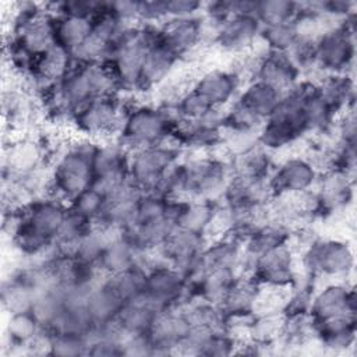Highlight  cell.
Masks as SVG:
<instances>
[{"mask_svg": "<svg viewBox=\"0 0 357 357\" xmlns=\"http://www.w3.org/2000/svg\"><path fill=\"white\" fill-rule=\"evenodd\" d=\"M303 262L310 275L340 276L351 269L353 254L343 241L315 240L305 250Z\"/></svg>", "mask_w": 357, "mask_h": 357, "instance_id": "obj_3", "label": "cell"}, {"mask_svg": "<svg viewBox=\"0 0 357 357\" xmlns=\"http://www.w3.org/2000/svg\"><path fill=\"white\" fill-rule=\"evenodd\" d=\"M95 151L96 145L91 142H77L68 146L56 159L50 172L49 195L63 202H71L92 187Z\"/></svg>", "mask_w": 357, "mask_h": 357, "instance_id": "obj_1", "label": "cell"}, {"mask_svg": "<svg viewBox=\"0 0 357 357\" xmlns=\"http://www.w3.org/2000/svg\"><path fill=\"white\" fill-rule=\"evenodd\" d=\"M178 61L180 59L159 40L158 32V38L145 53L137 91H149L162 85L172 75Z\"/></svg>", "mask_w": 357, "mask_h": 357, "instance_id": "obj_10", "label": "cell"}, {"mask_svg": "<svg viewBox=\"0 0 357 357\" xmlns=\"http://www.w3.org/2000/svg\"><path fill=\"white\" fill-rule=\"evenodd\" d=\"M178 146L163 144L131 152L128 178L142 192H152L165 173L178 162Z\"/></svg>", "mask_w": 357, "mask_h": 357, "instance_id": "obj_2", "label": "cell"}, {"mask_svg": "<svg viewBox=\"0 0 357 357\" xmlns=\"http://www.w3.org/2000/svg\"><path fill=\"white\" fill-rule=\"evenodd\" d=\"M353 59V40L346 24L331 28L315 40V66L329 73L343 71Z\"/></svg>", "mask_w": 357, "mask_h": 357, "instance_id": "obj_5", "label": "cell"}, {"mask_svg": "<svg viewBox=\"0 0 357 357\" xmlns=\"http://www.w3.org/2000/svg\"><path fill=\"white\" fill-rule=\"evenodd\" d=\"M259 38L265 42L269 50L289 53L300 36L296 22L291 21L272 26H262Z\"/></svg>", "mask_w": 357, "mask_h": 357, "instance_id": "obj_15", "label": "cell"}, {"mask_svg": "<svg viewBox=\"0 0 357 357\" xmlns=\"http://www.w3.org/2000/svg\"><path fill=\"white\" fill-rule=\"evenodd\" d=\"M254 75L257 77L255 79L262 81L284 93L298 82L300 68L296 66L289 53L268 49L262 54L257 56Z\"/></svg>", "mask_w": 357, "mask_h": 357, "instance_id": "obj_6", "label": "cell"}, {"mask_svg": "<svg viewBox=\"0 0 357 357\" xmlns=\"http://www.w3.org/2000/svg\"><path fill=\"white\" fill-rule=\"evenodd\" d=\"M141 264V254L123 238V236L112 240L102 251L98 261V269L107 276L123 273Z\"/></svg>", "mask_w": 357, "mask_h": 357, "instance_id": "obj_11", "label": "cell"}, {"mask_svg": "<svg viewBox=\"0 0 357 357\" xmlns=\"http://www.w3.org/2000/svg\"><path fill=\"white\" fill-rule=\"evenodd\" d=\"M354 294L344 284H329L312 296L310 318L314 324L335 318H354Z\"/></svg>", "mask_w": 357, "mask_h": 357, "instance_id": "obj_8", "label": "cell"}, {"mask_svg": "<svg viewBox=\"0 0 357 357\" xmlns=\"http://www.w3.org/2000/svg\"><path fill=\"white\" fill-rule=\"evenodd\" d=\"M241 77L234 70L213 68L202 73L195 81L192 88L201 93L215 109L231 102L238 86Z\"/></svg>", "mask_w": 357, "mask_h": 357, "instance_id": "obj_9", "label": "cell"}, {"mask_svg": "<svg viewBox=\"0 0 357 357\" xmlns=\"http://www.w3.org/2000/svg\"><path fill=\"white\" fill-rule=\"evenodd\" d=\"M282 95L283 93L273 86L254 79L240 93L238 100L265 121L278 106Z\"/></svg>", "mask_w": 357, "mask_h": 357, "instance_id": "obj_12", "label": "cell"}, {"mask_svg": "<svg viewBox=\"0 0 357 357\" xmlns=\"http://www.w3.org/2000/svg\"><path fill=\"white\" fill-rule=\"evenodd\" d=\"M317 180V170L310 159L296 156L282 162L268 181L272 194H298L310 191Z\"/></svg>", "mask_w": 357, "mask_h": 357, "instance_id": "obj_7", "label": "cell"}, {"mask_svg": "<svg viewBox=\"0 0 357 357\" xmlns=\"http://www.w3.org/2000/svg\"><path fill=\"white\" fill-rule=\"evenodd\" d=\"M47 332V331H46ZM49 333V350L47 354L52 356H85L88 351V339L85 336L54 332Z\"/></svg>", "mask_w": 357, "mask_h": 357, "instance_id": "obj_16", "label": "cell"}, {"mask_svg": "<svg viewBox=\"0 0 357 357\" xmlns=\"http://www.w3.org/2000/svg\"><path fill=\"white\" fill-rule=\"evenodd\" d=\"M261 22L254 14L236 13L219 24L213 42L223 52L243 53L261 36Z\"/></svg>", "mask_w": 357, "mask_h": 357, "instance_id": "obj_4", "label": "cell"}, {"mask_svg": "<svg viewBox=\"0 0 357 357\" xmlns=\"http://www.w3.org/2000/svg\"><path fill=\"white\" fill-rule=\"evenodd\" d=\"M106 205V195L95 187H89L70 202V208L88 218L93 223L102 215Z\"/></svg>", "mask_w": 357, "mask_h": 357, "instance_id": "obj_17", "label": "cell"}, {"mask_svg": "<svg viewBox=\"0 0 357 357\" xmlns=\"http://www.w3.org/2000/svg\"><path fill=\"white\" fill-rule=\"evenodd\" d=\"M92 28L91 18L77 15H57L53 17L54 40L59 46L67 49L70 53L84 42Z\"/></svg>", "mask_w": 357, "mask_h": 357, "instance_id": "obj_13", "label": "cell"}, {"mask_svg": "<svg viewBox=\"0 0 357 357\" xmlns=\"http://www.w3.org/2000/svg\"><path fill=\"white\" fill-rule=\"evenodd\" d=\"M297 4L289 1H264L255 3L254 15L264 26H272L294 21L297 15Z\"/></svg>", "mask_w": 357, "mask_h": 357, "instance_id": "obj_14", "label": "cell"}]
</instances>
